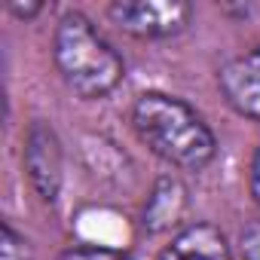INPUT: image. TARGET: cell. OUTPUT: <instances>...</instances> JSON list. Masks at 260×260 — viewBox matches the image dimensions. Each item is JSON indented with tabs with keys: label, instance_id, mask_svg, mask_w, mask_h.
I'll use <instances>...</instances> for the list:
<instances>
[{
	"label": "cell",
	"instance_id": "cell-6",
	"mask_svg": "<svg viewBox=\"0 0 260 260\" xmlns=\"http://www.w3.org/2000/svg\"><path fill=\"white\" fill-rule=\"evenodd\" d=\"M156 260H233V251L214 223L196 220L178 230Z\"/></svg>",
	"mask_w": 260,
	"mask_h": 260
},
{
	"label": "cell",
	"instance_id": "cell-10",
	"mask_svg": "<svg viewBox=\"0 0 260 260\" xmlns=\"http://www.w3.org/2000/svg\"><path fill=\"white\" fill-rule=\"evenodd\" d=\"M239 254L242 260H260V220H251L239 236Z\"/></svg>",
	"mask_w": 260,
	"mask_h": 260
},
{
	"label": "cell",
	"instance_id": "cell-9",
	"mask_svg": "<svg viewBox=\"0 0 260 260\" xmlns=\"http://www.w3.org/2000/svg\"><path fill=\"white\" fill-rule=\"evenodd\" d=\"M58 260H128L125 251H116V248H107V245H89V242H80V245H71L58 254Z\"/></svg>",
	"mask_w": 260,
	"mask_h": 260
},
{
	"label": "cell",
	"instance_id": "cell-12",
	"mask_svg": "<svg viewBox=\"0 0 260 260\" xmlns=\"http://www.w3.org/2000/svg\"><path fill=\"white\" fill-rule=\"evenodd\" d=\"M43 10V4H10V13L16 19H34Z\"/></svg>",
	"mask_w": 260,
	"mask_h": 260
},
{
	"label": "cell",
	"instance_id": "cell-11",
	"mask_svg": "<svg viewBox=\"0 0 260 260\" xmlns=\"http://www.w3.org/2000/svg\"><path fill=\"white\" fill-rule=\"evenodd\" d=\"M248 187H251V196H254V202L260 205V147L254 150V156H251V172H248Z\"/></svg>",
	"mask_w": 260,
	"mask_h": 260
},
{
	"label": "cell",
	"instance_id": "cell-5",
	"mask_svg": "<svg viewBox=\"0 0 260 260\" xmlns=\"http://www.w3.org/2000/svg\"><path fill=\"white\" fill-rule=\"evenodd\" d=\"M217 86L236 113L260 122V43L230 58L217 74Z\"/></svg>",
	"mask_w": 260,
	"mask_h": 260
},
{
	"label": "cell",
	"instance_id": "cell-8",
	"mask_svg": "<svg viewBox=\"0 0 260 260\" xmlns=\"http://www.w3.org/2000/svg\"><path fill=\"white\" fill-rule=\"evenodd\" d=\"M0 260H34V254H31V242L10 223V220H4L0 223Z\"/></svg>",
	"mask_w": 260,
	"mask_h": 260
},
{
	"label": "cell",
	"instance_id": "cell-1",
	"mask_svg": "<svg viewBox=\"0 0 260 260\" xmlns=\"http://www.w3.org/2000/svg\"><path fill=\"white\" fill-rule=\"evenodd\" d=\"M138 138L169 166L202 172L217 156V141L208 122L184 101L166 92H144L132 104Z\"/></svg>",
	"mask_w": 260,
	"mask_h": 260
},
{
	"label": "cell",
	"instance_id": "cell-4",
	"mask_svg": "<svg viewBox=\"0 0 260 260\" xmlns=\"http://www.w3.org/2000/svg\"><path fill=\"white\" fill-rule=\"evenodd\" d=\"M25 172H28V181L34 187V193L52 205L58 199V190H61V169H64V159H61V141L58 135L52 132V125H46L43 119H34L28 125V135H25Z\"/></svg>",
	"mask_w": 260,
	"mask_h": 260
},
{
	"label": "cell",
	"instance_id": "cell-2",
	"mask_svg": "<svg viewBox=\"0 0 260 260\" xmlns=\"http://www.w3.org/2000/svg\"><path fill=\"white\" fill-rule=\"evenodd\" d=\"M52 61L64 86L86 101L110 95L125 77L122 55L83 13H64L58 19L52 34Z\"/></svg>",
	"mask_w": 260,
	"mask_h": 260
},
{
	"label": "cell",
	"instance_id": "cell-7",
	"mask_svg": "<svg viewBox=\"0 0 260 260\" xmlns=\"http://www.w3.org/2000/svg\"><path fill=\"white\" fill-rule=\"evenodd\" d=\"M184 211H187V187L178 178L162 175L153 184V193L144 205V226L150 233H166L181 223Z\"/></svg>",
	"mask_w": 260,
	"mask_h": 260
},
{
	"label": "cell",
	"instance_id": "cell-3",
	"mask_svg": "<svg viewBox=\"0 0 260 260\" xmlns=\"http://www.w3.org/2000/svg\"><path fill=\"white\" fill-rule=\"evenodd\" d=\"M193 4L187 0H116L107 4V19L138 40L178 37L193 22Z\"/></svg>",
	"mask_w": 260,
	"mask_h": 260
}]
</instances>
